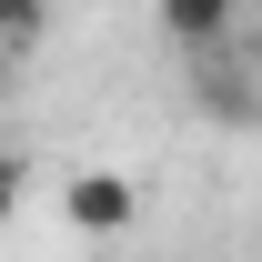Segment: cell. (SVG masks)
<instances>
[{
  "label": "cell",
  "instance_id": "3957f363",
  "mask_svg": "<svg viewBox=\"0 0 262 262\" xmlns=\"http://www.w3.org/2000/svg\"><path fill=\"white\" fill-rule=\"evenodd\" d=\"M242 51H202L192 61V91H202V111H212V121H252V81H242Z\"/></svg>",
  "mask_w": 262,
  "mask_h": 262
},
{
  "label": "cell",
  "instance_id": "277c9868",
  "mask_svg": "<svg viewBox=\"0 0 262 262\" xmlns=\"http://www.w3.org/2000/svg\"><path fill=\"white\" fill-rule=\"evenodd\" d=\"M40 20H51V0H0V40H10V51H31Z\"/></svg>",
  "mask_w": 262,
  "mask_h": 262
},
{
  "label": "cell",
  "instance_id": "5b68a950",
  "mask_svg": "<svg viewBox=\"0 0 262 262\" xmlns=\"http://www.w3.org/2000/svg\"><path fill=\"white\" fill-rule=\"evenodd\" d=\"M20 202H31V162L0 151V222H20Z\"/></svg>",
  "mask_w": 262,
  "mask_h": 262
},
{
  "label": "cell",
  "instance_id": "7a4b0ae2",
  "mask_svg": "<svg viewBox=\"0 0 262 262\" xmlns=\"http://www.w3.org/2000/svg\"><path fill=\"white\" fill-rule=\"evenodd\" d=\"M162 31L182 40V61L232 51V31H242V0H162Z\"/></svg>",
  "mask_w": 262,
  "mask_h": 262
},
{
  "label": "cell",
  "instance_id": "6da1fadb",
  "mask_svg": "<svg viewBox=\"0 0 262 262\" xmlns=\"http://www.w3.org/2000/svg\"><path fill=\"white\" fill-rule=\"evenodd\" d=\"M61 222L91 232V242H111V232L141 222V192H131L121 171H71V182H61Z\"/></svg>",
  "mask_w": 262,
  "mask_h": 262
}]
</instances>
